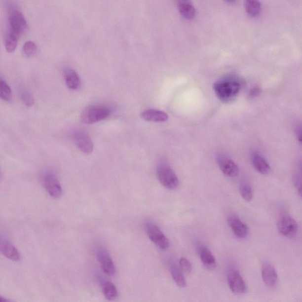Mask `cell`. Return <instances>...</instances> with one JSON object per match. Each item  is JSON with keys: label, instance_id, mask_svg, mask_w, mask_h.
<instances>
[{"label": "cell", "instance_id": "7c38bea8", "mask_svg": "<svg viewBox=\"0 0 302 302\" xmlns=\"http://www.w3.org/2000/svg\"><path fill=\"white\" fill-rule=\"evenodd\" d=\"M228 224L232 229L233 233L238 238L243 239L249 234L248 226L243 223L238 217L235 216H230L228 217Z\"/></svg>", "mask_w": 302, "mask_h": 302}, {"label": "cell", "instance_id": "8fae6325", "mask_svg": "<svg viewBox=\"0 0 302 302\" xmlns=\"http://www.w3.org/2000/svg\"><path fill=\"white\" fill-rule=\"evenodd\" d=\"M98 259L103 271L110 276H113L116 273L115 267L110 254L104 249L98 250Z\"/></svg>", "mask_w": 302, "mask_h": 302}, {"label": "cell", "instance_id": "484cf974", "mask_svg": "<svg viewBox=\"0 0 302 302\" xmlns=\"http://www.w3.org/2000/svg\"><path fill=\"white\" fill-rule=\"evenodd\" d=\"M20 95L21 99L23 101L24 104L27 107H32L35 104V99L33 98L32 93L28 90L25 88L20 89Z\"/></svg>", "mask_w": 302, "mask_h": 302}, {"label": "cell", "instance_id": "277c9868", "mask_svg": "<svg viewBox=\"0 0 302 302\" xmlns=\"http://www.w3.org/2000/svg\"><path fill=\"white\" fill-rule=\"evenodd\" d=\"M277 228L281 235L290 238L295 237L298 231L297 222L288 214L280 216L277 222Z\"/></svg>", "mask_w": 302, "mask_h": 302}, {"label": "cell", "instance_id": "9c48e42d", "mask_svg": "<svg viewBox=\"0 0 302 302\" xmlns=\"http://www.w3.org/2000/svg\"><path fill=\"white\" fill-rule=\"evenodd\" d=\"M73 139L76 146L81 152L86 154H90L93 152L92 141L86 132L82 131L75 132Z\"/></svg>", "mask_w": 302, "mask_h": 302}, {"label": "cell", "instance_id": "4fadbf2b", "mask_svg": "<svg viewBox=\"0 0 302 302\" xmlns=\"http://www.w3.org/2000/svg\"><path fill=\"white\" fill-rule=\"evenodd\" d=\"M217 162L220 170L225 176L228 177H235L239 173V168L231 159L225 156H219Z\"/></svg>", "mask_w": 302, "mask_h": 302}, {"label": "cell", "instance_id": "603a6c76", "mask_svg": "<svg viewBox=\"0 0 302 302\" xmlns=\"http://www.w3.org/2000/svg\"><path fill=\"white\" fill-rule=\"evenodd\" d=\"M240 192L244 200L251 201L253 198V190L252 187L246 181H243L240 183Z\"/></svg>", "mask_w": 302, "mask_h": 302}, {"label": "cell", "instance_id": "ac0fdd59", "mask_svg": "<svg viewBox=\"0 0 302 302\" xmlns=\"http://www.w3.org/2000/svg\"><path fill=\"white\" fill-rule=\"evenodd\" d=\"M66 85L72 90H77L81 87V80L79 76L74 69H66L64 72Z\"/></svg>", "mask_w": 302, "mask_h": 302}, {"label": "cell", "instance_id": "7a4b0ae2", "mask_svg": "<svg viewBox=\"0 0 302 302\" xmlns=\"http://www.w3.org/2000/svg\"><path fill=\"white\" fill-rule=\"evenodd\" d=\"M112 113L111 108L105 105L89 106L84 109L81 114V119L86 124H93L108 118Z\"/></svg>", "mask_w": 302, "mask_h": 302}, {"label": "cell", "instance_id": "e0dca14e", "mask_svg": "<svg viewBox=\"0 0 302 302\" xmlns=\"http://www.w3.org/2000/svg\"><path fill=\"white\" fill-rule=\"evenodd\" d=\"M142 117L147 121L163 122L167 121L168 116L164 112L156 110H148L142 113Z\"/></svg>", "mask_w": 302, "mask_h": 302}, {"label": "cell", "instance_id": "1f68e13d", "mask_svg": "<svg viewBox=\"0 0 302 302\" xmlns=\"http://www.w3.org/2000/svg\"><path fill=\"white\" fill-rule=\"evenodd\" d=\"M225 1L226 2H227L228 3H231V4H232V3H234L235 1H236L237 0H225Z\"/></svg>", "mask_w": 302, "mask_h": 302}, {"label": "cell", "instance_id": "30bf717a", "mask_svg": "<svg viewBox=\"0 0 302 302\" xmlns=\"http://www.w3.org/2000/svg\"><path fill=\"white\" fill-rule=\"evenodd\" d=\"M262 276L265 285L268 288H273L277 285L278 276L276 268L270 262H265L262 264Z\"/></svg>", "mask_w": 302, "mask_h": 302}, {"label": "cell", "instance_id": "7402d4cb", "mask_svg": "<svg viewBox=\"0 0 302 302\" xmlns=\"http://www.w3.org/2000/svg\"><path fill=\"white\" fill-rule=\"evenodd\" d=\"M102 292L105 297L108 301H114L118 297V292L116 287L109 281L102 282Z\"/></svg>", "mask_w": 302, "mask_h": 302}, {"label": "cell", "instance_id": "f1b7e54d", "mask_svg": "<svg viewBox=\"0 0 302 302\" xmlns=\"http://www.w3.org/2000/svg\"><path fill=\"white\" fill-rule=\"evenodd\" d=\"M302 128L301 126H299L297 127V129H296V131H297V138L299 140H300V143H301L302 141Z\"/></svg>", "mask_w": 302, "mask_h": 302}, {"label": "cell", "instance_id": "f546056e", "mask_svg": "<svg viewBox=\"0 0 302 302\" xmlns=\"http://www.w3.org/2000/svg\"><path fill=\"white\" fill-rule=\"evenodd\" d=\"M259 92H260L259 89L255 88V89H253L252 90V91L250 93H251V96H256L259 94Z\"/></svg>", "mask_w": 302, "mask_h": 302}, {"label": "cell", "instance_id": "3957f363", "mask_svg": "<svg viewBox=\"0 0 302 302\" xmlns=\"http://www.w3.org/2000/svg\"><path fill=\"white\" fill-rule=\"evenodd\" d=\"M157 176L159 182L168 189H176L179 186V180L170 165L160 163L157 167Z\"/></svg>", "mask_w": 302, "mask_h": 302}, {"label": "cell", "instance_id": "52a82bcc", "mask_svg": "<svg viewBox=\"0 0 302 302\" xmlns=\"http://www.w3.org/2000/svg\"><path fill=\"white\" fill-rule=\"evenodd\" d=\"M227 280L229 289L234 294L240 295L246 292V283L237 268H229L227 273Z\"/></svg>", "mask_w": 302, "mask_h": 302}, {"label": "cell", "instance_id": "d6986e66", "mask_svg": "<svg viewBox=\"0 0 302 302\" xmlns=\"http://www.w3.org/2000/svg\"><path fill=\"white\" fill-rule=\"evenodd\" d=\"M252 160L254 167L257 171L262 174H267L270 170V166L268 164L264 157L258 152H255L252 154Z\"/></svg>", "mask_w": 302, "mask_h": 302}, {"label": "cell", "instance_id": "6da1fadb", "mask_svg": "<svg viewBox=\"0 0 302 302\" xmlns=\"http://www.w3.org/2000/svg\"><path fill=\"white\" fill-rule=\"evenodd\" d=\"M214 90L220 101L229 102L233 101L240 91L241 84L233 79H223L216 81Z\"/></svg>", "mask_w": 302, "mask_h": 302}, {"label": "cell", "instance_id": "cb8c5ba5", "mask_svg": "<svg viewBox=\"0 0 302 302\" xmlns=\"http://www.w3.org/2000/svg\"><path fill=\"white\" fill-rule=\"evenodd\" d=\"M13 95L10 87L2 79H0V98L6 102H10Z\"/></svg>", "mask_w": 302, "mask_h": 302}, {"label": "cell", "instance_id": "5bb4252c", "mask_svg": "<svg viewBox=\"0 0 302 302\" xmlns=\"http://www.w3.org/2000/svg\"><path fill=\"white\" fill-rule=\"evenodd\" d=\"M0 252L12 261H20L21 255L16 247L8 241L1 238H0Z\"/></svg>", "mask_w": 302, "mask_h": 302}, {"label": "cell", "instance_id": "44dd1931", "mask_svg": "<svg viewBox=\"0 0 302 302\" xmlns=\"http://www.w3.org/2000/svg\"><path fill=\"white\" fill-rule=\"evenodd\" d=\"M244 8L249 16L258 17L262 11V4L259 0H244Z\"/></svg>", "mask_w": 302, "mask_h": 302}, {"label": "cell", "instance_id": "ba28073f", "mask_svg": "<svg viewBox=\"0 0 302 302\" xmlns=\"http://www.w3.org/2000/svg\"><path fill=\"white\" fill-rule=\"evenodd\" d=\"M43 183L45 189L51 197L59 198L61 197L63 193L62 186L53 174L48 173L45 175Z\"/></svg>", "mask_w": 302, "mask_h": 302}, {"label": "cell", "instance_id": "83f0119b", "mask_svg": "<svg viewBox=\"0 0 302 302\" xmlns=\"http://www.w3.org/2000/svg\"><path fill=\"white\" fill-rule=\"evenodd\" d=\"M180 267L181 270L186 274L191 273L192 271V265L188 259L186 258H181L180 260Z\"/></svg>", "mask_w": 302, "mask_h": 302}, {"label": "cell", "instance_id": "d4e9b609", "mask_svg": "<svg viewBox=\"0 0 302 302\" xmlns=\"http://www.w3.org/2000/svg\"><path fill=\"white\" fill-rule=\"evenodd\" d=\"M18 40L19 38L16 36L8 32L5 40V47L8 53H13L16 49Z\"/></svg>", "mask_w": 302, "mask_h": 302}, {"label": "cell", "instance_id": "4316f807", "mask_svg": "<svg viewBox=\"0 0 302 302\" xmlns=\"http://www.w3.org/2000/svg\"><path fill=\"white\" fill-rule=\"evenodd\" d=\"M23 53L26 57H30L35 55L37 51V46L35 42L27 41L24 44L23 48Z\"/></svg>", "mask_w": 302, "mask_h": 302}, {"label": "cell", "instance_id": "4dcf8cb0", "mask_svg": "<svg viewBox=\"0 0 302 302\" xmlns=\"http://www.w3.org/2000/svg\"><path fill=\"white\" fill-rule=\"evenodd\" d=\"M8 301L7 300H5V298L1 297V296H0V302H7Z\"/></svg>", "mask_w": 302, "mask_h": 302}, {"label": "cell", "instance_id": "2e32d148", "mask_svg": "<svg viewBox=\"0 0 302 302\" xmlns=\"http://www.w3.org/2000/svg\"><path fill=\"white\" fill-rule=\"evenodd\" d=\"M198 253L200 255L202 264L208 269H213L216 267V260L213 253L206 246L201 245L199 247Z\"/></svg>", "mask_w": 302, "mask_h": 302}, {"label": "cell", "instance_id": "8992f818", "mask_svg": "<svg viewBox=\"0 0 302 302\" xmlns=\"http://www.w3.org/2000/svg\"><path fill=\"white\" fill-rule=\"evenodd\" d=\"M146 228L150 239L155 245L162 250H166L170 246V241L158 226L152 223L147 222Z\"/></svg>", "mask_w": 302, "mask_h": 302}, {"label": "cell", "instance_id": "9a60e30c", "mask_svg": "<svg viewBox=\"0 0 302 302\" xmlns=\"http://www.w3.org/2000/svg\"><path fill=\"white\" fill-rule=\"evenodd\" d=\"M178 10L184 19L192 20L196 15V10L191 0H176Z\"/></svg>", "mask_w": 302, "mask_h": 302}, {"label": "cell", "instance_id": "5b68a950", "mask_svg": "<svg viewBox=\"0 0 302 302\" xmlns=\"http://www.w3.org/2000/svg\"><path fill=\"white\" fill-rule=\"evenodd\" d=\"M10 29L8 32L19 38L27 29V23L23 14L17 9H13L9 16Z\"/></svg>", "mask_w": 302, "mask_h": 302}, {"label": "cell", "instance_id": "ffe728a7", "mask_svg": "<svg viewBox=\"0 0 302 302\" xmlns=\"http://www.w3.org/2000/svg\"><path fill=\"white\" fill-rule=\"evenodd\" d=\"M170 270L172 277H173L174 282L176 285L181 288H186L187 282L182 273V270L178 267L176 263L174 262H170Z\"/></svg>", "mask_w": 302, "mask_h": 302}]
</instances>
